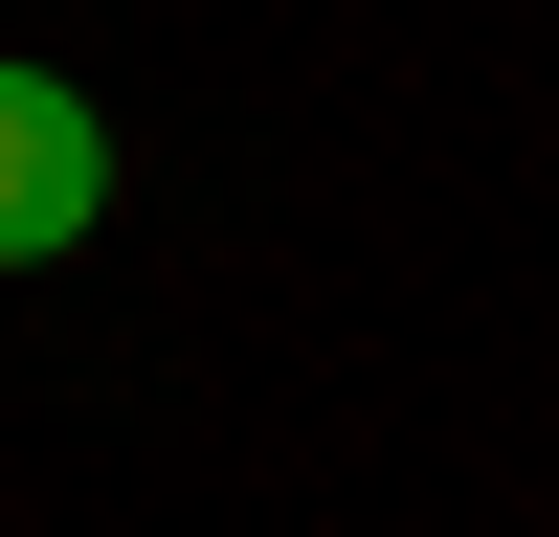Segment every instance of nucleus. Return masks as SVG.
Returning a JSON list of instances; mask_svg holds the SVG:
<instances>
[{
	"instance_id": "f257e3e1",
	"label": "nucleus",
	"mask_w": 559,
	"mask_h": 537,
	"mask_svg": "<svg viewBox=\"0 0 559 537\" xmlns=\"http://www.w3.org/2000/svg\"><path fill=\"white\" fill-rule=\"evenodd\" d=\"M112 224V112L68 68H0V268H68Z\"/></svg>"
}]
</instances>
